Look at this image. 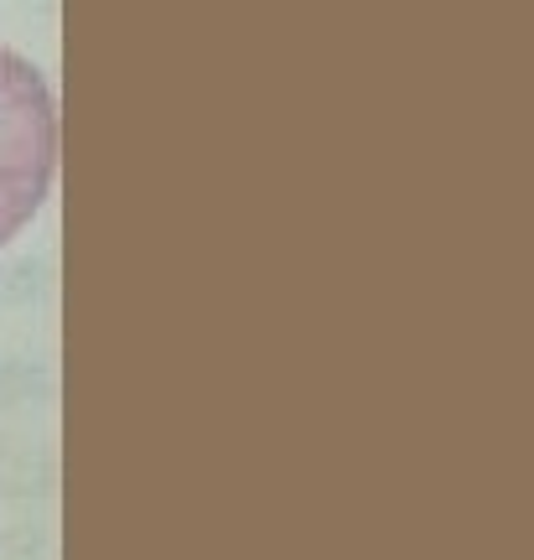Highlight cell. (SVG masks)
I'll use <instances>...</instances> for the list:
<instances>
[{"instance_id":"obj_1","label":"cell","mask_w":534,"mask_h":560,"mask_svg":"<svg viewBox=\"0 0 534 560\" xmlns=\"http://www.w3.org/2000/svg\"><path fill=\"white\" fill-rule=\"evenodd\" d=\"M58 172V109L32 62L0 47V244L42 208Z\"/></svg>"}]
</instances>
